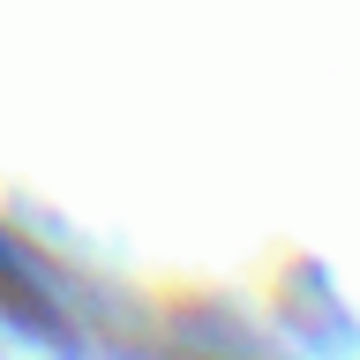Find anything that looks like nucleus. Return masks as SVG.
Returning a JSON list of instances; mask_svg holds the SVG:
<instances>
[{"mask_svg":"<svg viewBox=\"0 0 360 360\" xmlns=\"http://www.w3.org/2000/svg\"><path fill=\"white\" fill-rule=\"evenodd\" d=\"M0 308H8V315H30V323H45V292L22 278V263L8 255V240H0Z\"/></svg>","mask_w":360,"mask_h":360,"instance_id":"f257e3e1","label":"nucleus"}]
</instances>
